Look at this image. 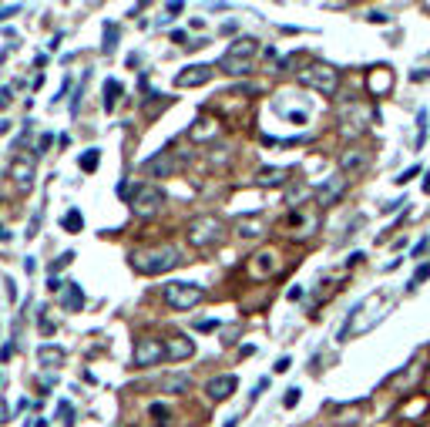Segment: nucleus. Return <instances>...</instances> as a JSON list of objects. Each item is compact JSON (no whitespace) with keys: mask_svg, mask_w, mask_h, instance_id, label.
I'll return each mask as SVG.
<instances>
[{"mask_svg":"<svg viewBox=\"0 0 430 427\" xmlns=\"http://www.w3.org/2000/svg\"><path fill=\"white\" fill-rule=\"evenodd\" d=\"M175 266H182V253L168 242L131 253V270L142 272V276H161V272H172Z\"/></svg>","mask_w":430,"mask_h":427,"instance_id":"f257e3e1","label":"nucleus"},{"mask_svg":"<svg viewBox=\"0 0 430 427\" xmlns=\"http://www.w3.org/2000/svg\"><path fill=\"white\" fill-rule=\"evenodd\" d=\"M161 296H165V303H168L172 310H192V307H198V303L205 300V289H202L198 283L172 279V283H165Z\"/></svg>","mask_w":430,"mask_h":427,"instance_id":"f03ea898","label":"nucleus"},{"mask_svg":"<svg viewBox=\"0 0 430 427\" xmlns=\"http://www.w3.org/2000/svg\"><path fill=\"white\" fill-rule=\"evenodd\" d=\"M161 205H165V192L158 189V185H138L135 192H131V212L138 216V219H152L161 212Z\"/></svg>","mask_w":430,"mask_h":427,"instance_id":"7ed1b4c3","label":"nucleus"},{"mask_svg":"<svg viewBox=\"0 0 430 427\" xmlns=\"http://www.w3.org/2000/svg\"><path fill=\"white\" fill-rule=\"evenodd\" d=\"M299 84L313 88V91H319V94H336V88H340V75H336L330 64H310V68L299 71Z\"/></svg>","mask_w":430,"mask_h":427,"instance_id":"20e7f679","label":"nucleus"},{"mask_svg":"<svg viewBox=\"0 0 430 427\" xmlns=\"http://www.w3.org/2000/svg\"><path fill=\"white\" fill-rule=\"evenodd\" d=\"M189 242L198 246V249H209V246H215L219 239H222V222L215 219V216H198L189 222Z\"/></svg>","mask_w":430,"mask_h":427,"instance_id":"39448f33","label":"nucleus"},{"mask_svg":"<svg viewBox=\"0 0 430 427\" xmlns=\"http://www.w3.org/2000/svg\"><path fill=\"white\" fill-rule=\"evenodd\" d=\"M165 360V344L155 337H142L135 340V353H131V363L135 367H155Z\"/></svg>","mask_w":430,"mask_h":427,"instance_id":"423d86ee","label":"nucleus"},{"mask_svg":"<svg viewBox=\"0 0 430 427\" xmlns=\"http://www.w3.org/2000/svg\"><path fill=\"white\" fill-rule=\"evenodd\" d=\"M10 179H14V185L21 192H31L34 189V158H27V155L14 158L10 161Z\"/></svg>","mask_w":430,"mask_h":427,"instance_id":"0eeeda50","label":"nucleus"},{"mask_svg":"<svg viewBox=\"0 0 430 427\" xmlns=\"http://www.w3.org/2000/svg\"><path fill=\"white\" fill-rule=\"evenodd\" d=\"M215 75V64H196V68H185L178 78H175V88H198V84H209Z\"/></svg>","mask_w":430,"mask_h":427,"instance_id":"6e6552de","label":"nucleus"},{"mask_svg":"<svg viewBox=\"0 0 430 427\" xmlns=\"http://www.w3.org/2000/svg\"><path fill=\"white\" fill-rule=\"evenodd\" d=\"M239 387V380H235L232 374H222V377H212L209 384H205V393H209V400H215V404H222V400H229Z\"/></svg>","mask_w":430,"mask_h":427,"instance_id":"1a4fd4ad","label":"nucleus"},{"mask_svg":"<svg viewBox=\"0 0 430 427\" xmlns=\"http://www.w3.org/2000/svg\"><path fill=\"white\" fill-rule=\"evenodd\" d=\"M142 168H145V175H152V179H168V175L175 172V155H172V152H158V155L148 158Z\"/></svg>","mask_w":430,"mask_h":427,"instance_id":"9d476101","label":"nucleus"},{"mask_svg":"<svg viewBox=\"0 0 430 427\" xmlns=\"http://www.w3.org/2000/svg\"><path fill=\"white\" fill-rule=\"evenodd\" d=\"M192 353H196V344L189 337H182V333L165 340V360H189Z\"/></svg>","mask_w":430,"mask_h":427,"instance_id":"9b49d317","label":"nucleus"},{"mask_svg":"<svg viewBox=\"0 0 430 427\" xmlns=\"http://www.w3.org/2000/svg\"><path fill=\"white\" fill-rule=\"evenodd\" d=\"M343 189H347V175H343V172L333 175V179H326V185L316 192V205H333V202L343 195Z\"/></svg>","mask_w":430,"mask_h":427,"instance_id":"f8f14e48","label":"nucleus"},{"mask_svg":"<svg viewBox=\"0 0 430 427\" xmlns=\"http://www.w3.org/2000/svg\"><path fill=\"white\" fill-rule=\"evenodd\" d=\"M256 51H259V40H256V38H239V40H232V47L226 51V57L252 64V54H256Z\"/></svg>","mask_w":430,"mask_h":427,"instance_id":"ddd939ff","label":"nucleus"},{"mask_svg":"<svg viewBox=\"0 0 430 427\" xmlns=\"http://www.w3.org/2000/svg\"><path fill=\"white\" fill-rule=\"evenodd\" d=\"M366 161H370V155H366L363 148H350V152H343V155H340V168H343V172H350V175H356V172H363V168H366Z\"/></svg>","mask_w":430,"mask_h":427,"instance_id":"4468645a","label":"nucleus"},{"mask_svg":"<svg viewBox=\"0 0 430 427\" xmlns=\"http://www.w3.org/2000/svg\"><path fill=\"white\" fill-rule=\"evenodd\" d=\"M68 289H61V307L68 313H81V307H84V293H81L78 283H64Z\"/></svg>","mask_w":430,"mask_h":427,"instance_id":"2eb2a0df","label":"nucleus"},{"mask_svg":"<svg viewBox=\"0 0 430 427\" xmlns=\"http://www.w3.org/2000/svg\"><path fill=\"white\" fill-rule=\"evenodd\" d=\"M38 363H40V367H47V370H57V367L64 363V350L54 347V344L40 347V350H38Z\"/></svg>","mask_w":430,"mask_h":427,"instance_id":"dca6fc26","label":"nucleus"},{"mask_svg":"<svg viewBox=\"0 0 430 427\" xmlns=\"http://www.w3.org/2000/svg\"><path fill=\"white\" fill-rule=\"evenodd\" d=\"M239 235L242 239H259V235L266 233V226H263V216H245V219H239Z\"/></svg>","mask_w":430,"mask_h":427,"instance_id":"f3484780","label":"nucleus"},{"mask_svg":"<svg viewBox=\"0 0 430 427\" xmlns=\"http://www.w3.org/2000/svg\"><path fill=\"white\" fill-rule=\"evenodd\" d=\"M192 390V380L185 374H168L161 377V393H189Z\"/></svg>","mask_w":430,"mask_h":427,"instance_id":"a211bd4d","label":"nucleus"},{"mask_svg":"<svg viewBox=\"0 0 430 427\" xmlns=\"http://www.w3.org/2000/svg\"><path fill=\"white\" fill-rule=\"evenodd\" d=\"M390 88H393L390 68H377V71L370 75V91H373V94H387Z\"/></svg>","mask_w":430,"mask_h":427,"instance_id":"6ab92c4d","label":"nucleus"},{"mask_svg":"<svg viewBox=\"0 0 430 427\" xmlns=\"http://www.w3.org/2000/svg\"><path fill=\"white\" fill-rule=\"evenodd\" d=\"M286 179H289V172H286V168H263L256 182H259V185H266V189H276V185H282Z\"/></svg>","mask_w":430,"mask_h":427,"instance_id":"aec40b11","label":"nucleus"},{"mask_svg":"<svg viewBox=\"0 0 430 427\" xmlns=\"http://www.w3.org/2000/svg\"><path fill=\"white\" fill-rule=\"evenodd\" d=\"M256 263H252V276L256 279H263V276H269L276 270V256L273 253H259V256H252Z\"/></svg>","mask_w":430,"mask_h":427,"instance_id":"412c9836","label":"nucleus"},{"mask_svg":"<svg viewBox=\"0 0 430 427\" xmlns=\"http://www.w3.org/2000/svg\"><path fill=\"white\" fill-rule=\"evenodd\" d=\"M196 125H198V128H192V131H189V138H192V142H205V138H215V131H219V128H215V121H209V118H198Z\"/></svg>","mask_w":430,"mask_h":427,"instance_id":"4be33fe9","label":"nucleus"},{"mask_svg":"<svg viewBox=\"0 0 430 427\" xmlns=\"http://www.w3.org/2000/svg\"><path fill=\"white\" fill-rule=\"evenodd\" d=\"M249 68H252V64H245V61H232V57H226V54L219 57V71L235 75V78H239V75H249Z\"/></svg>","mask_w":430,"mask_h":427,"instance_id":"5701e85b","label":"nucleus"},{"mask_svg":"<svg viewBox=\"0 0 430 427\" xmlns=\"http://www.w3.org/2000/svg\"><path fill=\"white\" fill-rule=\"evenodd\" d=\"M118 94H121V81H105V112H115Z\"/></svg>","mask_w":430,"mask_h":427,"instance_id":"b1692460","label":"nucleus"},{"mask_svg":"<svg viewBox=\"0 0 430 427\" xmlns=\"http://www.w3.org/2000/svg\"><path fill=\"white\" fill-rule=\"evenodd\" d=\"M61 226H64L68 233H81V229H84V216H81L78 209H71V212H64V219H61Z\"/></svg>","mask_w":430,"mask_h":427,"instance_id":"393cba45","label":"nucleus"},{"mask_svg":"<svg viewBox=\"0 0 430 427\" xmlns=\"http://www.w3.org/2000/svg\"><path fill=\"white\" fill-rule=\"evenodd\" d=\"M98 161H101V152H98V148H88V152L78 158L81 172H94V168H98Z\"/></svg>","mask_w":430,"mask_h":427,"instance_id":"a878e982","label":"nucleus"},{"mask_svg":"<svg viewBox=\"0 0 430 427\" xmlns=\"http://www.w3.org/2000/svg\"><path fill=\"white\" fill-rule=\"evenodd\" d=\"M424 142H427V112L420 108V112H417V142H414V145L424 148Z\"/></svg>","mask_w":430,"mask_h":427,"instance_id":"bb28decb","label":"nucleus"},{"mask_svg":"<svg viewBox=\"0 0 430 427\" xmlns=\"http://www.w3.org/2000/svg\"><path fill=\"white\" fill-rule=\"evenodd\" d=\"M118 47V24H105V54Z\"/></svg>","mask_w":430,"mask_h":427,"instance_id":"cd10ccee","label":"nucleus"},{"mask_svg":"<svg viewBox=\"0 0 430 427\" xmlns=\"http://www.w3.org/2000/svg\"><path fill=\"white\" fill-rule=\"evenodd\" d=\"M424 279H430V263H420V266H417V272L410 276V289H417Z\"/></svg>","mask_w":430,"mask_h":427,"instance_id":"c85d7f7f","label":"nucleus"},{"mask_svg":"<svg viewBox=\"0 0 430 427\" xmlns=\"http://www.w3.org/2000/svg\"><path fill=\"white\" fill-rule=\"evenodd\" d=\"M57 417H61L64 424L71 427V424H75V407H71L68 400H61V404H57Z\"/></svg>","mask_w":430,"mask_h":427,"instance_id":"c756f323","label":"nucleus"},{"mask_svg":"<svg viewBox=\"0 0 430 427\" xmlns=\"http://www.w3.org/2000/svg\"><path fill=\"white\" fill-rule=\"evenodd\" d=\"M71 263H75V253H61V256L51 263V276H54L57 270H64V266H71Z\"/></svg>","mask_w":430,"mask_h":427,"instance_id":"7c9ffc66","label":"nucleus"},{"mask_svg":"<svg viewBox=\"0 0 430 427\" xmlns=\"http://www.w3.org/2000/svg\"><path fill=\"white\" fill-rule=\"evenodd\" d=\"M299 397H303V390L289 387V390H286V397H282V407H296V404H299Z\"/></svg>","mask_w":430,"mask_h":427,"instance_id":"2f4dec72","label":"nucleus"},{"mask_svg":"<svg viewBox=\"0 0 430 427\" xmlns=\"http://www.w3.org/2000/svg\"><path fill=\"white\" fill-rule=\"evenodd\" d=\"M414 175H420V165H410V168H407V172H400V175H397L393 182H397V185H407V182H410Z\"/></svg>","mask_w":430,"mask_h":427,"instance_id":"473e14b6","label":"nucleus"},{"mask_svg":"<svg viewBox=\"0 0 430 427\" xmlns=\"http://www.w3.org/2000/svg\"><path fill=\"white\" fill-rule=\"evenodd\" d=\"M152 417H158V424H168L172 411H168V407H161V404H152Z\"/></svg>","mask_w":430,"mask_h":427,"instance_id":"72a5a7b5","label":"nucleus"},{"mask_svg":"<svg viewBox=\"0 0 430 427\" xmlns=\"http://www.w3.org/2000/svg\"><path fill=\"white\" fill-rule=\"evenodd\" d=\"M38 323H40V330H44V333H47V337H51V333H54V323H51V320H47V310H44V307H40V310H38Z\"/></svg>","mask_w":430,"mask_h":427,"instance_id":"f704fd0d","label":"nucleus"},{"mask_svg":"<svg viewBox=\"0 0 430 427\" xmlns=\"http://www.w3.org/2000/svg\"><path fill=\"white\" fill-rule=\"evenodd\" d=\"M400 209H407V202H400V198H397V202H387L380 212H384V216H393V212H400Z\"/></svg>","mask_w":430,"mask_h":427,"instance_id":"c9c22d12","label":"nucleus"},{"mask_svg":"<svg viewBox=\"0 0 430 427\" xmlns=\"http://www.w3.org/2000/svg\"><path fill=\"white\" fill-rule=\"evenodd\" d=\"M219 326V320H198L196 330H202V333H209V330H215Z\"/></svg>","mask_w":430,"mask_h":427,"instance_id":"e433bc0d","label":"nucleus"},{"mask_svg":"<svg viewBox=\"0 0 430 427\" xmlns=\"http://www.w3.org/2000/svg\"><path fill=\"white\" fill-rule=\"evenodd\" d=\"M427 249H430V235H424V239H420V242L414 246V256H424Z\"/></svg>","mask_w":430,"mask_h":427,"instance_id":"4c0bfd02","label":"nucleus"},{"mask_svg":"<svg viewBox=\"0 0 430 427\" xmlns=\"http://www.w3.org/2000/svg\"><path fill=\"white\" fill-rule=\"evenodd\" d=\"M51 142H54L51 135H40V138H38V155H44V152L51 148Z\"/></svg>","mask_w":430,"mask_h":427,"instance_id":"58836bf2","label":"nucleus"},{"mask_svg":"<svg viewBox=\"0 0 430 427\" xmlns=\"http://www.w3.org/2000/svg\"><path fill=\"white\" fill-rule=\"evenodd\" d=\"M17 10H21L17 3H10V7H0V21H7V17H14Z\"/></svg>","mask_w":430,"mask_h":427,"instance_id":"ea45409f","label":"nucleus"},{"mask_svg":"<svg viewBox=\"0 0 430 427\" xmlns=\"http://www.w3.org/2000/svg\"><path fill=\"white\" fill-rule=\"evenodd\" d=\"M276 374H286V370H289V357H279V360H276V367H273Z\"/></svg>","mask_w":430,"mask_h":427,"instance_id":"a19ab883","label":"nucleus"},{"mask_svg":"<svg viewBox=\"0 0 430 427\" xmlns=\"http://www.w3.org/2000/svg\"><path fill=\"white\" fill-rule=\"evenodd\" d=\"M165 14H168V17H165V21H172V17H175V14H182V3H168V7H165Z\"/></svg>","mask_w":430,"mask_h":427,"instance_id":"79ce46f5","label":"nucleus"},{"mask_svg":"<svg viewBox=\"0 0 430 427\" xmlns=\"http://www.w3.org/2000/svg\"><path fill=\"white\" fill-rule=\"evenodd\" d=\"M370 21H373V24H387V21H390V17H387V14H384V10H373V14H370Z\"/></svg>","mask_w":430,"mask_h":427,"instance_id":"37998d69","label":"nucleus"},{"mask_svg":"<svg viewBox=\"0 0 430 427\" xmlns=\"http://www.w3.org/2000/svg\"><path fill=\"white\" fill-rule=\"evenodd\" d=\"M38 226H40V212L34 216V219H31V229H27V239H34V235H38Z\"/></svg>","mask_w":430,"mask_h":427,"instance_id":"c03bdc74","label":"nucleus"},{"mask_svg":"<svg viewBox=\"0 0 430 427\" xmlns=\"http://www.w3.org/2000/svg\"><path fill=\"white\" fill-rule=\"evenodd\" d=\"M10 105V91L7 88H0V108H7Z\"/></svg>","mask_w":430,"mask_h":427,"instance_id":"a18cd8bd","label":"nucleus"},{"mask_svg":"<svg viewBox=\"0 0 430 427\" xmlns=\"http://www.w3.org/2000/svg\"><path fill=\"white\" fill-rule=\"evenodd\" d=\"M289 300H303V286H293V289H289Z\"/></svg>","mask_w":430,"mask_h":427,"instance_id":"49530a36","label":"nucleus"},{"mask_svg":"<svg viewBox=\"0 0 430 427\" xmlns=\"http://www.w3.org/2000/svg\"><path fill=\"white\" fill-rule=\"evenodd\" d=\"M172 40H175V44H185V40H189V34H185V31H175V34H172Z\"/></svg>","mask_w":430,"mask_h":427,"instance_id":"de8ad7c7","label":"nucleus"},{"mask_svg":"<svg viewBox=\"0 0 430 427\" xmlns=\"http://www.w3.org/2000/svg\"><path fill=\"white\" fill-rule=\"evenodd\" d=\"M427 75H430V71H424V68H417V71H414L410 78H414V81H427Z\"/></svg>","mask_w":430,"mask_h":427,"instance_id":"09e8293b","label":"nucleus"},{"mask_svg":"<svg viewBox=\"0 0 430 427\" xmlns=\"http://www.w3.org/2000/svg\"><path fill=\"white\" fill-rule=\"evenodd\" d=\"M0 424H7V400H0Z\"/></svg>","mask_w":430,"mask_h":427,"instance_id":"8fccbe9b","label":"nucleus"},{"mask_svg":"<svg viewBox=\"0 0 430 427\" xmlns=\"http://www.w3.org/2000/svg\"><path fill=\"white\" fill-rule=\"evenodd\" d=\"M7 239H10V233H7V229L0 226V242H7Z\"/></svg>","mask_w":430,"mask_h":427,"instance_id":"3c124183","label":"nucleus"},{"mask_svg":"<svg viewBox=\"0 0 430 427\" xmlns=\"http://www.w3.org/2000/svg\"><path fill=\"white\" fill-rule=\"evenodd\" d=\"M31 427H47V421H44V417H38V421H34Z\"/></svg>","mask_w":430,"mask_h":427,"instance_id":"603ef678","label":"nucleus"},{"mask_svg":"<svg viewBox=\"0 0 430 427\" xmlns=\"http://www.w3.org/2000/svg\"><path fill=\"white\" fill-rule=\"evenodd\" d=\"M424 192L430 195V172H427V179H424Z\"/></svg>","mask_w":430,"mask_h":427,"instance_id":"864d4df0","label":"nucleus"},{"mask_svg":"<svg viewBox=\"0 0 430 427\" xmlns=\"http://www.w3.org/2000/svg\"><path fill=\"white\" fill-rule=\"evenodd\" d=\"M239 424V421H235V417H229V421H226V427H235Z\"/></svg>","mask_w":430,"mask_h":427,"instance_id":"5fc2aeb1","label":"nucleus"}]
</instances>
